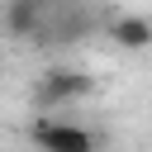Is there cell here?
<instances>
[{
  "mask_svg": "<svg viewBox=\"0 0 152 152\" xmlns=\"http://www.w3.org/2000/svg\"><path fill=\"white\" fill-rule=\"evenodd\" d=\"M90 90H95V76H86V71H76V66H52V71L38 76L33 100H38V109H62V104H71V100H86Z\"/></svg>",
  "mask_w": 152,
  "mask_h": 152,
  "instance_id": "2",
  "label": "cell"
},
{
  "mask_svg": "<svg viewBox=\"0 0 152 152\" xmlns=\"http://www.w3.org/2000/svg\"><path fill=\"white\" fill-rule=\"evenodd\" d=\"M48 10H52V0H5L0 28H5L10 38H33V43H43V33H48Z\"/></svg>",
  "mask_w": 152,
  "mask_h": 152,
  "instance_id": "3",
  "label": "cell"
},
{
  "mask_svg": "<svg viewBox=\"0 0 152 152\" xmlns=\"http://www.w3.org/2000/svg\"><path fill=\"white\" fill-rule=\"evenodd\" d=\"M109 38L124 52H142V48H152V19L147 14H119L109 24Z\"/></svg>",
  "mask_w": 152,
  "mask_h": 152,
  "instance_id": "4",
  "label": "cell"
},
{
  "mask_svg": "<svg viewBox=\"0 0 152 152\" xmlns=\"http://www.w3.org/2000/svg\"><path fill=\"white\" fill-rule=\"evenodd\" d=\"M28 138L38 152H95L100 147V138L86 124H66V119H48V114H38L28 124Z\"/></svg>",
  "mask_w": 152,
  "mask_h": 152,
  "instance_id": "1",
  "label": "cell"
}]
</instances>
